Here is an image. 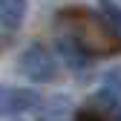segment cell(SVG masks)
Wrapping results in <instances>:
<instances>
[{"label": "cell", "mask_w": 121, "mask_h": 121, "mask_svg": "<svg viewBox=\"0 0 121 121\" xmlns=\"http://www.w3.org/2000/svg\"><path fill=\"white\" fill-rule=\"evenodd\" d=\"M17 72L23 78L35 81V84H49L55 78V72H58L55 55L43 46V43H32V46H26L17 55Z\"/></svg>", "instance_id": "6da1fadb"}, {"label": "cell", "mask_w": 121, "mask_h": 121, "mask_svg": "<svg viewBox=\"0 0 121 121\" xmlns=\"http://www.w3.org/2000/svg\"><path fill=\"white\" fill-rule=\"evenodd\" d=\"M38 104V95L20 86H0V115H20Z\"/></svg>", "instance_id": "7a4b0ae2"}, {"label": "cell", "mask_w": 121, "mask_h": 121, "mask_svg": "<svg viewBox=\"0 0 121 121\" xmlns=\"http://www.w3.org/2000/svg\"><path fill=\"white\" fill-rule=\"evenodd\" d=\"M58 52L64 55V60H66L72 69H84V66L89 64V52H86L72 35H69V38H58Z\"/></svg>", "instance_id": "3957f363"}, {"label": "cell", "mask_w": 121, "mask_h": 121, "mask_svg": "<svg viewBox=\"0 0 121 121\" xmlns=\"http://www.w3.org/2000/svg\"><path fill=\"white\" fill-rule=\"evenodd\" d=\"M98 12H101L104 29H107L112 38H121V6L115 0H98Z\"/></svg>", "instance_id": "277c9868"}, {"label": "cell", "mask_w": 121, "mask_h": 121, "mask_svg": "<svg viewBox=\"0 0 121 121\" xmlns=\"http://www.w3.org/2000/svg\"><path fill=\"white\" fill-rule=\"evenodd\" d=\"M26 17V0H0V23L6 29H17Z\"/></svg>", "instance_id": "5b68a950"}, {"label": "cell", "mask_w": 121, "mask_h": 121, "mask_svg": "<svg viewBox=\"0 0 121 121\" xmlns=\"http://www.w3.org/2000/svg\"><path fill=\"white\" fill-rule=\"evenodd\" d=\"M118 118H121V115H118Z\"/></svg>", "instance_id": "8992f818"}]
</instances>
